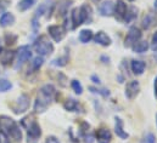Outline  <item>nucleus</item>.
I'll use <instances>...</instances> for the list:
<instances>
[{
    "label": "nucleus",
    "mask_w": 157,
    "mask_h": 143,
    "mask_svg": "<svg viewBox=\"0 0 157 143\" xmlns=\"http://www.w3.org/2000/svg\"><path fill=\"white\" fill-rule=\"evenodd\" d=\"M55 94H56L55 87L51 84H46L43 87H40L38 96H37V101L34 103L36 113H43L44 110H46V108L49 107V105L54 100Z\"/></svg>",
    "instance_id": "1"
},
{
    "label": "nucleus",
    "mask_w": 157,
    "mask_h": 143,
    "mask_svg": "<svg viewBox=\"0 0 157 143\" xmlns=\"http://www.w3.org/2000/svg\"><path fill=\"white\" fill-rule=\"evenodd\" d=\"M0 131L2 135H5L6 137H11L15 141H20L22 137V134L17 123L12 118L6 115L0 116Z\"/></svg>",
    "instance_id": "2"
},
{
    "label": "nucleus",
    "mask_w": 157,
    "mask_h": 143,
    "mask_svg": "<svg viewBox=\"0 0 157 143\" xmlns=\"http://www.w3.org/2000/svg\"><path fill=\"white\" fill-rule=\"evenodd\" d=\"M34 50L39 56H48L54 52V45L46 35H40L34 42Z\"/></svg>",
    "instance_id": "3"
},
{
    "label": "nucleus",
    "mask_w": 157,
    "mask_h": 143,
    "mask_svg": "<svg viewBox=\"0 0 157 143\" xmlns=\"http://www.w3.org/2000/svg\"><path fill=\"white\" fill-rule=\"evenodd\" d=\"M27 119H28L29 124L22 121V125L26 126V129H27V132H28V142L36 143V141L41 136V129H40L39 124L36 120H33V118H29L28 116Z\"/></svg>",
    "instance_id": "4"
},
{
    "label": "nucleus",
    "mask_w": 157,
    "mask_h": 143,
    "mask_svg": "<svg viewBox=\"0 0 157 143\" xmlns=\"http://www.w3.org/2000/svg\"><path fill=\"white\" fill-rule=\"evenodd\" d=\"M141 38V31L136 27H132L128 32V34L125 36L124 40V46L125 47H132L136 41H139Z\"/></svg>",
    "instance_id": "5"
},
{
    "label": "nucleus",
    "mask_w": 157,
    "mask_h": 143,
    "mask_svg": "<svg viewBox=\"0 0 157 143\" xmlns=\"http://www.w3.org/2000/svg\"><path fill=\"white\" fill-rule=\"evenodd\" d=\"M28 108H29V96L26 95V94H22V95L18 97L16 105L13 106V112H15L16 114H22V113H25Z\"/></svg>",
    "instance_id": "6"
},
{
    "label": "nucleus",
    "mask_w": 157,
    "mask_h": 143,
    "mask_svg": "<svg viewBox=\"0 0 157 143\" xmlns=\"http://www.w3.org/2000/svg\"><path fill=\"white\" fill-rule=\"evenodd\" d=\"M139 90H140V85H139V81L136 80H132L129 81L127 85H125V97L128 100H134L135 96L139 94Z\"/></svg>",
    "instance_id": "7"
},
{
    "label": "nucleus",
    "mask_w": 157,
    "mask_h": 143,
    "mask_svg": "<svg viewBox=\"0 0 157 143\" xmlns=\"http://www.w3.org/2000/svg\"><path fill=\"white\" fill-rule=\"evenodd\" d=\"M48 33L56 42H60L66 35V29L62 26H50L48 28Z\"/></svg>",
    "instance_id": "8"
},
{
    "label": "nucleus",
    "mask_w": 157,
    "mask_h": 143,
    "mask_svg": "<svg viewBox=\"0 0 157 143\" xmlns=\"http://www.w3.org/2000/svg\"><path fill=\"white\" fill-rule=\"evenodd\" d=\"M31 57H32V51H31L29 46L25 45V46H21V47L17 50V62H18V64L25 63V62L28 61Z\"/></svg>",
    "instance_id": "9"
},
{
    "label": "nucleus",
    "mask_w": 157,
    "mask_h": 143,
    "mask_svg": "<svg viewBox=\"0 0 157 143\" xmlns=\"http://www.w3.org/2000/svg\"><path fill=\"white\" fill-rule=\"evenodd\" d=\"M96 136V140H98V143H110L111 140H112V135L110 132L109 129H99L95 134Z\"/></svg>",
    "instance_id": "10"
},
{
    "label": "nucleus",
    "mask_w": 157,
    "mask_h": 143,
    "mask_svg": "<svg viewBox=\"0 0 157 143\" xmlns=\"http://www.w3.org/2000/svg\"><path fill=\"white\" fill-rule=\"evenodd\" d=\"M79 11H80V17H82V23H90L93 20L91 7L86 4H84L79 7Z\"/></svg>",
    "instance_id": "11"
},
{
    "label": "nucleus",
    "mask_w": 157,
    "mask_h": 143,
    "mask_svg": "<svg viewBox=\"0 0 157 143\" xmlns=\"http://www.w3.org/2000/svg\"><path fill=\"white\" fill-rule=\"evenodd\" d=\"M115 11V6H113V2L107 0V1H104L102 4H100L99 6V12L101 16H111Z\"/></svg>",
    "instance_id": "12"
},
{
    "label": "nucleus",
    "mask_w": 157,
    "mask_h": 143,
    "mask_svg": "<svg viewBox=\"0 0 157 143\" xmlns=\"http://www.w3.org/2000/svg\"><path fill=\"white\" fill-rule=\"evenodd\" d=\"M13 57H15V52H13V51L6 50V49H0V62H1L4 66L11 64Z\"/></svg>",
    "instance_id": "13"
},
{
    "label": "nucleus",
    "mask_w": 157,
    "mask_h": 143,
    "mask_svg": "<svg viewBox=\"0 0 157 143\" xmlns=\"http://www.w3.org/2000/svg\"><path fill=\"white\" fill-rule=\"evenodd\" d=\"M127 10H128L127 4H124L123 0H117V1H116V5H115V12H116V16H117L118 20H123V18H124Z\"/></svg>",
    "instance_id": "14"
},
{
    "label": "nucleus",
    "mask_w": 157,
    "mask_h": 143,
    "mask_svg": "<svg viewBox=\"0 0 157 143\" xmlns=\"http://www.w3.org/2000/svg\"><path fill=\"white\" fill-rule=\"evenodd\" d=\"M157 18L155 16V13L149 12L144 18H143V28L145 29H150L151 27H154L155 24H157Z\"/></svg>",
    "instance_id": "15"
},
{
    "label": "nucleus",
    "mask_w": 157,
    "mask_h": 143,
    "mask_svg": "<svg viewBox=\"0 0 157 143\" xmlns=\"http://www.w3.org/2000/svg\"><path fill=\"white\" fill-rule=\"evenodd\" d=\"M130 67H132V71H133V73H134L135 75H141V74L144 73V71H145L146 64H145V62H143V61L133 60Z\"/></svg>",
    "instance_id": "16"
},
{
    "label": "nucleus",
    "mask_w": 157,
    "mask_h": 143,
    "mask_svg": "<svg viewBox=\"0 0 157 143\" xmlns=\"http://www.w3.org/2000/svg\"><path fill=\"white\" fill-rule=\"evenodd\" d=\"M94 39H95V41L98 42V44H100V45H102V46H109L110 44H111V39H110V36L107 35L105 32H98L95 36H94Z\"/></svg>",
    "instance_id": "17"
},
{
    "label": "nucleus",
    "mask_w": 157,
    "mask_h": 143,
    "mask_svg": "<svg viewBox=\"0 0 157 143\" xmlns=\"http://www.w3.org/2000/svg\"><path fill=\"white\" fill-rule=\"evenodd\" d=\"M115 120H116V125H115V132H116V135H117L118 137L123 138V140L128 138V134L123 130V121H122V119L116 116Z\"/></svg>",
    "instance_id": "18"
},
{
    "label": "nucleus",
    "mask_w": 157,
    "mask_h": 143,
    "mask_svg": "<svg viewBox=\"0 0 157 143\" xmlns=\"http://www.w3.org/2000/svg\"><path fill=\"white\" fill-rule=\"evenodd\" d=\"M132 49H133V51L136 52V53H144V52H146L147 49H149V42H147L146 40H139V41H136V42L132 46Z\"/></svg>",
    "instance_id": "19"
},
{
    "label": "nucleus",
    "mask_w": 157,
    "mask_h": 143,
    "mask_svg": "<svg viewBox=\"0 0 157 143\" xmlns=\"http://www.w3.org/2000/svg\"><path fill=\"white\" fill-rule=\"evenodd\" d=\"M15 22V16L11 12H4L2 16L0 17V26L1 27H7Z\"/></svg>",
    "instance_id": "20"
},
{
    "label": "nucleus",
    "mask_w": 157,
    "mask_h": 143,
    "mask_svg": "<svg viewBox=\"0 0 157 143\" xmlns=\"http://www.w3.org/2000/svg\"><path fill=\"white\" fill-rule=\"evenodd\" d=\"M71 18H72L73 28H77L78 26L83 24V23H82V17H80V11H79L78 7H76V9H73V10H72V13H71Z\"/></svg>",
    "instance_id": "21"
},
{
    "label": "nucleus",
    "mask_w": 157,
    "mask_h": 143,
    "mask_svg": "<svg viewBox=\"0 0 157 143\" xmlns=\"http://www.w3.org/2000/svg\"><path fill=\"white\" fill-rule=\"evenodd\" d=\"M91 39H93V32H91L90 29H83V31L79 33V40H80L83 44L89 42Z\"/></svg>",
    "instance_id": "22"
},
{
    "label": "nucleus",
    "mask_w": 157,
    "mask_h": 143,
    "mask_svg": "<svg viewBox=\"0 0 157 143\" xmlns=\"http://www.w3.org/2000/svg\"><path fill=\"white\" fill-rule=\"evenodd\" d=\"M36 4V0H21L18 2V10L20 11H27L28 9H31L33 5Z\"/></svg>",
    "instance_id": "23"
},
{
    "label": "nucleus",
    "mask_w": 157,
    "mask_h": 143,
    "mask_svg": "<svg viewBox=\"0 0 157 143\" xmlns=\"http://www.w3.org/2000/svg\"><path fill=\"white\" fill-rule=\"evenodd\" d=\"M63 108H65L66 110H68V112H76V110L78 109V102H77L76 100L70 98V100H67V101L65 102Z\"/></svg>",
    "instance_id": "24"
},
{
    "label": "nucleus",
    "mask_w": 157,
    "mask_h": 143,
    "mask_svg": "<svg viewBox=\"0 0 157 143\" xmlns=\"http://www.w3.org/2000/svg\"><path fill=\"white\" fill-rule=\"evenodd\" d=\"M136 12H138V10H136L135 7H130V9H128V10H127V12H125V16H124V18H123V20H124L125 22H130L132 20H134V18L136 17V15H138Z\"/></svg>",
    "instance_id": "25"
},
{
    "label": "nucleus",
    "mask_w": 157,
    "mask_h": 143,
    "mask_svg": "<svg viewBox=\"0 0 157 143\" xmlns=\"http://www.w3.org/2000/svg\"><path fill=\"white\" fill-rule=\"evenodd\" d=\"M12 87V84L6 79H0V92H6Z\"/></svg>",
    "instance_id": "26"
},
{
    "label": "nucleus",
    "mask_w": 157,
    "mask_h": 143,
    "mask_svg": "<svg viewBox=\"0 0 157 143\" xmlns=\"http://www.w3.org/2000/svg\"><path fill=\"white\" fill-rule=\"evenodd\" d=\"M71 85H72V89L75 90V92H76L77 95H82L83 87H82V85H80V82H79L78 80H72Z\"/></svg>",
    "instance_id": "27"
},
{
    "label": "nucleus",
    "mask_w": 157,
    "mask_h": 143,
    "mask_svg": "<svg viewBox=\"0 0 157 143\" xmlns=\"http://www.w3.org/2000/svg\"><path fill=\"white\" fill-rule=\"evenodd\" d=\"M89 90H90L91 92H94V94H100V95L104 96V97H107V96L110 95L109 90H105V89H104V90H99L98 87H93V86H91V87H89Z\"/></svg>",
    "instance_id": "28"
},
{
    "label": "nucleus",
    "mask_w": 157,
    "mask_h": 143,
    "mask_svg": "<svg viewBox=\"0 0 157 143\" xmlns=\"http://www.w3.org/2000/svg\"><path fill=\"white\" fill-rule=\"evenodd\" d=\"M17 40V35H13V34H6L5 35V41L7 45H13Z\"/></svg>",
    "instance_id": "29"
},
{
    "label": "nucleus",
    "mask_w": 157,
    "mask_h": 143,
    "mask_svg": "<svg viewBox=\"0 0 157 143\" xmlns=\"http://www.w3.org/2000/svg\"><path fill=\"white\" fill-rule=\"evenodd\" d=\"M43 57L41 56H38V57H36L34 60H33V68L37 71V69H39L40 67L43 66Z\"/></svg>",
    "instance_id": "30"
},
{
    "label": "nucleus",
    "mask_w": 157,
    "mask_h": 143,
    "mask_svg": "<svg viewBox=\"0 0 157 143\" xmlns=\"http://www.w3.org/2000/svg\"><path fill=\"white\" fill-rule=\"evenodd\" d=\"M67 57H61V58H57V60H55L54 62H52V64H55V66H65L66 63H67Z\"/></svg>",
    "instance_id": "31"
},
{
    "label": "nucleus",
    "mask_w": 157,
    "mask_h": 143,
    "mask_svg": "<svg viewBox=\"0 0 157 143\" xmlns=\"http://www.w3.org/2000/svg\"><path fill=\"white\" fill-rule=\"evenodd\" d=\"M155 142H156V140H155L154 134H147L144 137V141H143V143H155Z\"/></svg>",
    "instance_id": "32"
},
{
    "label": "nucleus",
    "mask_w": 157,
    "mask_h": 143,
    "mask_svg": "<svg viewBox=\"0 0 157 143\" xmlns=\"http://www.w3.org/2000/svg\"><path fill=\"white\" fill-rule=\"evenodd\" d=\"M151 49L154 51L157 50V32L152 35V40H151Z\"/></svg>",
    "instance_id": "33"
},
{
    "label": "nucleus",
    "mask_w": 157,
    "mask_h": 143,
    "mask_svg": "<svg viewBox=\"0 0 157 143\" xmlns=\"http://www.w3.org/2000/svg\"><path fill=\"white\" fill-rule=\"evenodd\" d=\"M9 6V1L7 0H0V13L4 12V10Z\"/></svg>",
    "instance_id": "34"
},
{
    "label": "nucleus",
    "mask_w": 157,
    "mask_h": 143,
    "mask_svg": "<svg viewBox=\"0 0 157 143\" xmlns=\"http://www.w3.org/2000/svg\"><path fill=\"white\" fill-rule=\"evenodd\" d=\"M45 143H60V142H59V140H57L55 136H49V137L46 138Z\"/></svg>",
    "instance_id": "35"
},
{
    "label": "nucleus",
    "mask_w": 157,
    "mask_h": 143,
    "mask_svg": "<svg viewBox=\"0 0 157 143\" xmlns=\"http://www.w3.org/2000/svg\"><path fill=\"white\" fill-rule=\"evenodd\" d=\"M45 9H46L45 5H41V6H40L39 9L37 10V12H36V13H37V17H38V16H41V15L45 12Z\"/></svg>",
    "instance_id": "36"
},
{
    "label": "nucleus",
    "mask_w": 157,
    "mask_h": 143,
    "mask_svg": "<svg viewBox=\"0 0 157 143\" xmlns=\"http://www.w3.org/2000/svg\"><path fill=\"white\" fill-rule=\"evenodd\" d=\"M91 80H94V82H95V84H100V79H99V78H96V76H91Z\"/></svg>",
    "instance_id": "37"
},
{
    "label": "nucleus",
    "mask_w": 157,
    "mask_h": 143,
    "mask_svg": "<svg viewBox=\"0 0 157 143\" xmlns=\"http://www.w3.org/2000/svg\"><path fill=\"white\" fill-rule=\"evenodd\" d=\"M154 87H155V96L157 97V78L155 79V84H154Z\"/></svg>",
    "instance_id": "38"
},
{
    "label": "nucleus",
    "mask_w": 157,
    "mask_h": 143,
    "mask_svg": "<svg viewBox=\"0 0 157 143\" xmlns=\"http://www.w3.org/2000/svg\"><path fill=\"white\" fill-rule=\"evenodd\" d=\"M154 7H155V10H156V12H157V0H155V4H154Z\"/></svg>",
    "instance_id": "39"
},
{
    "label": "nucleus",
    "mask_w": 157,
    "mask_h": 143,
    "mask_svg": "<svg viewBox=\"0 0 157 143\" xmlns=\"http://www.w3.org/2000/svg\"><path fill=\"white\" fill-rule=\"evenodd\" d=\"M155 58H156V61H157V50H156V52H155Z\"/></svg>",
    "instance_id": "40"
},
{
    "label": "nucleus",
    "mask_w": 157,
    "mask_h": 143,
    "mask_svg": "<svg viewBox=\"0 0 157 143\" xmlns=\"http://www.w3.org/2000/svg\"><path fill=\"white\" fill-rule=\"evenodd\" d=\"M94 1H99V0H94Z\"/></svg>",
    "instance_id": "41"
},
{
    "label": "nucleus",
    "mask_w": 157,
    "mask_h": 143,
    "mask_svg": "<svg viewBox=\"0 0 157 143\" xmlns=\"http://www.w3.org/2000/svg\"><path fill=\"white\" fill-rule=\"evenodd\" d=\"M156 123H157V116H156Z\"/></svg>",
    "instance_id": "42"
},
{
    "label": "nucleus",
    "mask_w": 157,
    "mask_h": 143,
    "mask_svg": "<svg viewBox=\"0 0 157 143\" xmlns=\"http://www.w3.org/2000/svg\"><path fill=\"white\" fill-rule=\"evenodd\" d=\"M130 1H134V0H130Z\"/></svg>",
    "instance_id": "43"
}]
</instances>
